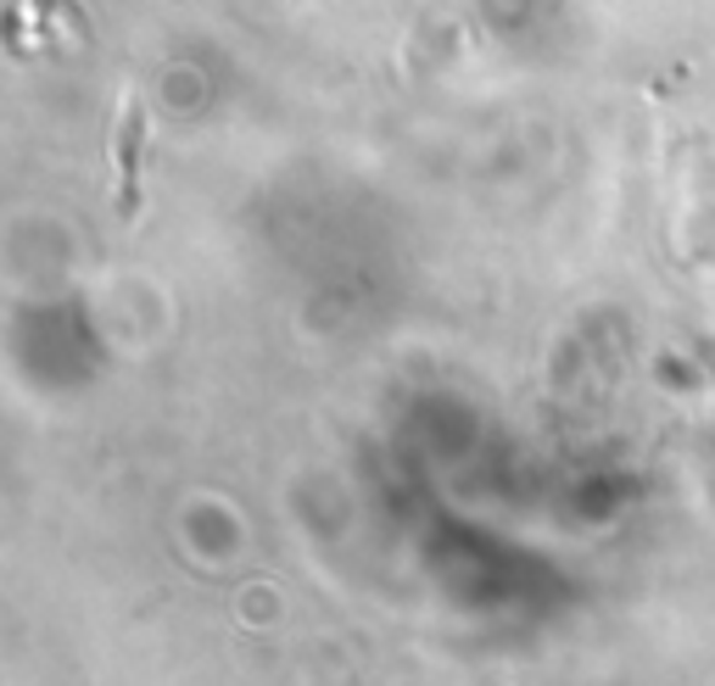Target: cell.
<instances>
[{
    "mask_svg": "<svg viewBox=\"0 0 715 686\" xmlns=\"http://www.w3.org/2000/svg\"><path fill=\"white\" fill-rule=\"evenodd\" d=\"M140 157H146V107H140L134 89H123L118 123H112V173H118V213L123 218L140 213Z\"/></svg>",
    "mask_w": 715,
    "mask_h": 686,
    "instance_id": "obj_1",
    "label": "cell"
}]
</instances>
